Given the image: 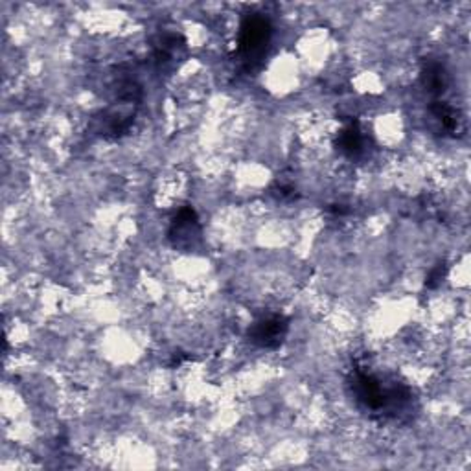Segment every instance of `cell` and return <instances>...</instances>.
<instances>
[{
    "mask_svg": "<svg viewBox=\"0 0 471 471\" xmlns=\"http://www.w3.org/2000/svg\"><path fill=\"white\" fill-rule=\"evenodd\" d=\"M421 81L431 94H442L446 88V72H443L442 65L438 63L427 65V69L421 74Z\"/></svg>",
    "mask_w": 471,
    "mask_h": 471,
    "instance_id": "obj_4",
    "label": "cell"
},
{
    "mask_svg": "<svg viewBox=\"0 0 471 471\" xmlns=\"http://www.w3.org/2000/svg\"><path fill=\"white\" fill-rule=\"evenodd\" d=\"M363 146H365V139L361 133L359 125L350 124L344 127L337 140V148L341 149L347 157H357L359 153H363Z\"/></svg>",
    "mask_w": 471,
    "mask_h": 471,
    "instance_id": "obj_3",
    "label": "cell"
},
{
    "mask_svg": "<svg viewBox=\"0 0 471 471\" xmlns=\"http://www.w3.org/2000/svg\"><path fill=\"white\" fill-rule=\"evenodd\" d=\"M287 324L286 317L282 315H273L267 319H262L249 330L250 341L262 348H277L286 337Z\"/></svg>",
    "mask_w": 471,
    "mask_h": 471,
    "instance_id": "obj_2",
    "label": "cell"
},
{
    "mask_svg": "<svg viewBox=\"0 0 471 471\" xmlns=\"http://www.w3.org/2000/svg\"><path fill=\"white\" fill-rule=\"evenodd\" d=\"M443 278V267L442 265H438L436 269H433L429 274V278H427V282H425V286L427 287H436L440 282H442Z\"/></svg>",
    "mask_w": 471,
    "mask_h": 471,
    "instance_id": "obj_6",
    "label": "cell"
},
{
    "mask_svg": "<svg viewBox=\"0 0 471 471\" xmlns=\"http://www.w3.org/2000/svg\"><path fill=\"white\" fill-rule=\"evenodd\" d=\"M271 41V24L262 15H249L240 30V52L247 61L258 59Z\"/></svg>",
    "mask_w": 471,
    "mask_h": 471,
    "instance_id": "obj_1",
    "label": "cell"
},
{
    "mask_svg": "<svg viewBox=\"0 0 471 471\" xmlns=\"http://www.w3.org/2000/svg\"><path fill=\"white\" fill-rule=\"evenodd\" d=\"M431 112H433L434 118L442 124V127L446 131L457 129V112L453 111V107H449L448 103L434 102L433 107H431Z\"/></svg>",
    "mask_w": 471,
    "mask_h": 471,
    "instance_id": "obj_5",
    "label": "cell"
}]
</instances>
